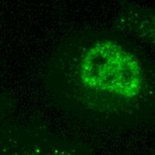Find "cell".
<instances>
[{
  "label": "cell",
  "mask_w": 155,
  "mask_h": 155,
  "mask_svg": "<svg viewBox=\"0 0 155 155\" xmlns=\"http://www.w3.org/2000/svg\"><path fill=\"white\" fill-rule=\"evenodd\" d=\"M62 54L80 92L116 115L155 113V65L125 35L93 32L71 39Z\"/></svg>",
  "instance_id": "obj_1"
},
{
  "label": "cell",
  "mask_w": 155,
  "mask_h": 155,
  "mask_svg": "<svg viewBox=\"0 0 155 155\" xmlns=\"http://www.w3.org/2000/svg\"><path fill=\"white\" fill-rule=\"evenodd\" d=\"M114 31L155 52V9L126 5L115 18Z\"/></svg>",
  "instance_id": "obj_2"
},
{
  "label": "cell",
  "mask_w": 155,
  "mask_h": 155,
  "mask_svg": "<svg viewBox=\"0 0 155 155\" xmlns=\"http://www.w3.org/2000/svg\"><path fill=\"white\" fill-rule=\"evenodd\" d=\"M52 155H57V154H52Z\"/></svg>",
  "instance_id": "obj_3"
}]
</instances>
